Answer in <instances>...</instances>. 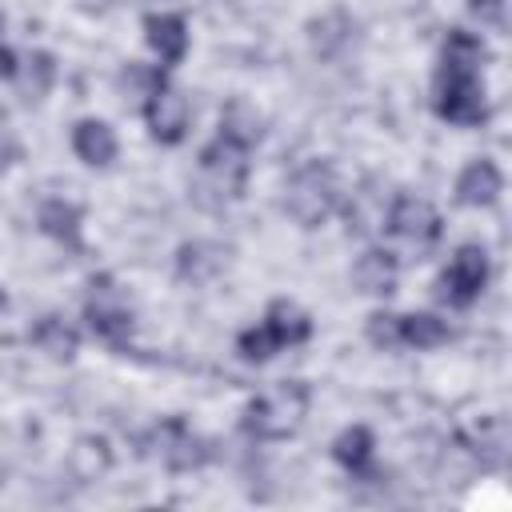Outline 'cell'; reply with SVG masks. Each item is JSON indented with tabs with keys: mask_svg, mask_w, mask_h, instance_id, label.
<instances>
[{
	"mask_svg": "<svg viewBox=\"0 0 512 512\" xmlns=\"http://www.w3.org/2000/svg\"><path fill=\"white\" fill-rule=\"evenodd\" d=\"M468 12L480 20V24H488V28H504V0H468Z\"/></svg>",
	"mask_w": 512,
	"mask_h": 512,
	"instance_id": "obj_28",
	"label": "cell"
},
{
	"mask_svg": "<svg viewBox=\"0 0 512 512\" xmlns=\"http://www.w3.org/2000/svg\"><path fill=\"white\" fill-rule=\"evenodd\" d=\"M4 304H8V296H4V288H0V308H4Z\"/></svg>",
	"mask_w": 512,
	"mask_h": 512,
	"instance_id": "obj_30",
	"label": "cell"
},
{
	"mask_svg": "<svg viewBox=\"0 0 512 512\" xmlns=\"http://www.w3.org/2000/svg\"><path fill=\"white\" fill-rule=\"evenodd\" d=\"M16 76H20V96L32 104V100H44L48 96V88H52V80H56V56L52 52H32L20 68H16Z\"/></svg>",
	"mask_w": 512,
	"mask_h": 512,
	"instance_id": "obj_22",
	"label": "cell"
},
{
	"mask_svg": "<svg viewBox=\"0 0 512 512\" xmlns=\"http://www.w3.org/2000/svg\"><path fill=\"white\" fill-rule=\"evenodd\" d=\"M144 40L160 56V64L172 68L188 56V20L180 12H148L144 16Z\"/></svg>",
	"mask_w": 512,
	"mask_h": 512,
	"instance_id": "obj_10",
	"label": "cell"
},
{
	"mask_svg": "<svg viewBox=\"0 0 512 512\" xmlns=\"http://www.w3.org/2000/svg\"><path fill=\"white\" fill-rule=\"evenodd\" d=\"M260 324L276 336L280 348H296V344H304L312 336V316L300 304H292V300H272Z\"/></svg>",
	"mask_w": 512,
	"mask_h": 512,
	"instance_id": "obj_15",
	"label": "cell"
},
{
	"mask_svg": "<svg viewBox=\"0 0 512 512\" xmlns=\"http://www.w3.org/2000/svg\"><path fill=\"white\" fill-rule=\"evenodd\" d=\"M148 448H152V452L164 460V468H172V472H196V468H204V464L212 460V444L200 440L180 416L160 420V424L148 432Z\"/></svg>",
	"mask_w": 512,
	"mask_h": 512,
	"instance_id": "obj_7",
	"label": "cell"
},
{
	"mask_svg": "<svg viewBox=\"0 0 512 512\" xmlns=\"http://www.w3.org/2000/svg\"><path fill=\"white\" fill-rule=\"evenodd\" d=\"M72 152H76L88 168H108V164L116 160V152H120V140H116V132H112L108 120L84 116V120H76V128H72Z\"/></svg>",
	"mask_w": 512,
	"mask_h": 512,
	"instance_id": "obj_13",
	"label": "cell"
},
{
	"mask_svg": "<svg viewBox=\"0 0 512 512\" xmlns=\"http://www.w3.org/2000/svg\"><path fill=\"white\" fill-rule=\"evenodd\" d=\"M248 180V148H240L228 136H216L200 148V188L196 192H216V204L240 200Z\"/></svg>",
	"mask_w": 512,
	"mask_h": 512,
	"instance_id": "obj_4",
	"label": "cell"
},
{
	"mask_svg": "<svg viewBox=\"0 0 512 512\" xmlns=\"http://www.w3.org/2000/svg\"><path fill=\"white\" fill-rule=\"evenodd\" d=\"M36 224H40V232L52 236L56 244H64V248H72V252H84V236H80V228H84V208H80L76 200H64V196L44 200Z\"/></svg>",
	"mask_w": 512,
	"mask_h": 512,
	"instance_id": "obj_12",
	"label": "cell"
},
{
	"mask_svg": "<svg viewBox=\"0 0 512 512\" xmlns=\"http://www.w3.org/2000/svg\"><path fill=\"white\" fill-rule=\"evenodd\" d=\"M396 280H400V260L392 248H364L352 264V284L364 296H388L396 292Z\"/></svg>",
	"mask_w": 512,
	"mask_h": 512,
	"instance_id": "obj_11",
	"label": "cell"
},
{
	"mask_svg": "<svg viewBox=\"0 0 512 512\" xmlns=\"http://www.w3.org/2000/svg\"><path fill=\"white\" fill-rule=\"evenodd\" d=\"M28 336H32V344H36L44 356H52V360H72V356L80 352V332H76V324H68L64 316H40Z\"/></svg>",
	"mask_w": 512,
	"mask_h": 512,
	"instance_id": "obj_18",
	"label": "cell"
},
{
	"mask_svg": "<svg viewBox=\"0 0 512 512\" xmlns=\"http://www.w3.org/2000/svg\"><path fill=\"white\" fill-rule=\"evenodd\" d=\"M384 224H388L392 236H400V240H408V244H416V248L436 244L440 232H444V220H440L436 204L424 200V196H416V192H400V196L392 200Z\"/></svg>",
	"mask_w": 512,
	"mask_h": 512,
	"instance_id": "obj_8",
	"label": "cell"
},
{
	"mask_svg": "<svg viewBox=\"0 0 512 512\" xmlns=\"http://www.w3.org/2000/svg\"><path fill=\"white\" fill-rule=\"evenodd\" d=\"M68 460H72V472H76L80 480H96V476L112 464V448H108L104 436H80L76 448L68 452Z\"/></svg>",
	"mask_w": 512,
	"mask_h": 512,
	"instance_id": "obj_23",
	"label": "cell"
},
{
	"mask_svg": "<svg viewBox=\"0 0 512 512\" xmlns=\"http://www.w3.org/2000/svg\"><path fill=\"white\" fill-rule=\"evenodd\" d=\"M500 192H504V172L484 156L464 164V172L456 176V200L464 208H488L500 200Z\"/></svg>",
	"mask_w": 512,
	"mask_h": 512,
	"instance_id": "obj_14",
	"label": "cell"
},
{
	"mask_svg": "<svg viewBox=\"0 0 512 512\" xmlns=\"http://www.w3.org/2000/svg\"><path fill=\"white\" fill-rule=\"evenodd\" d=\"M488 60V48L476 32L468 28H452L444 36V48H440V68L436 72H480Z\"/></svg>",
	"mask_w": 512,
	"mask_h": 512,
	"instance_id": "obj_16",
	"label": "cell"
},
{
	"mask_svg": "<svg viewBox=\"0 0 512 512\" xmlns=\"http://www.w3.org/2000/svg\"><path fill=\"white\" fill-rule=\"evenodd\" d=\"M0 28H4V16H0Z\"/></svg>",
	"mask_w": 512,
	"mask_h": 512,
	"instance_id": "obj_31",
	"label": "cell"
},
{
	"mask_svg": "<svg viewBox=\"0 0 512 512\" xmlns=\"http://www.w3.org/2000/svg\"><path fill=\"white\" fill-rule=\"evenodd\" d=\"M448 340H452V328L436 312H408V316H400V348L428 352V348H440Z\"/></svg>",
	"mask_w": 512,
	"mask_h": 512,
	"instance_id": "obj_20",
	"label": "cell"
},
{
	"mask_svg": "<svg viewBox=\"0 0 512 512\" xmlns=\"http://www.w3.org/2000/svg\"><path fill=\"white\" fill-rule=\"evenodd\" d=\"M216 136H228V140H236L240 148H256L260 144V136H264V116L248 104V100H232L224 112H220V128H216Z\"/></svg>",
	"mask_w": 512,
	"mask_h": 512,
	"instance_id": "obj_19",
	"label": "cell"
},
{
	"mask_svg": "<svg viewBox=\"0 0 512 512\" xmlns=\"http://www.w3.org/2000/svg\"><path fill=\"white\" fill-rule=\"evenodd\" d=\"M364 332H368V340H372L376 348H384V352L400 348V316H396V312H372L368 324H364Z\"/></svg>",
	"mask_w": 512,
	"mask_h": 512,
	"instance_id": "obj_26",
	"label": "cell"
},
{
	"mask_svg": "<svg viewBox=\"0 0 512 512\" xmlns=\"http://www.w3.org/2000/svg\"><path fill=\"white\" fill-rule=\"evenodd\" d=\"M432 108H436L440 120L460 124V128H476V124H484L492 116L480 72H436Z\"/></svg>",
	"mask_w": 512,
	"mask_h": 512,
	"instance_id": "obj_3",
	"label": "cell"
},
{
	"mask_svg": "<svg viewBox=\"0 0 512 512\" xmlns=\"http://www.w3.org/2000/svg\"><path fill=\"white\" fill-rule=\"evenodd\" d=\"M488 272H492V260H488V248L480 244H460L440 276V300H448L452 308H468L472 300H480L484 284H488Z\"/></svg>",
	"mask_w": 512,
	"mask_h": 512,
	"instance_id": "obj_6",
	"label": "cell"
},
{
	"mask_svg": "<svg viewBox=\"0 0 512 512\" xmlns=\"http://www.w3.org/2000/svg\"><path fill=\"white\" fill-rule=\"evenodd\" d=\"M284 208L300 228H320L340 208V184H336L332 164L308 160L304 168H296L284 188Z\"/></svg>",
	"mask_w": 512,
	"mask_h": 512,
	"instance_id": "obj_2",
	"label": "cell"
},
{
	"mask_svg": "<svg viewBox=\"0 0 512 512\" xmlns=\"http://www.w3.org/2000/svg\"><path fill=\"white\" fill-rule=\"evenodd\" d=\"M16 68H20V64H16L12 48H4V44H0V80H12V76H16Z\"/></svg>",
	"mask_w": 512,
	"mask_h": 512,
	"instance_id": "obj_29",
	"label": "cell"
},
{
	"mask_svg": "<svg viewBox=\"0 0 512 512\" xmlns=\"http://www.w3.org/2000/svg\"><path fill=\"white\" fill-rule=\"evenodd\" d=\"M84 320H88V328H92L100 340H108L112 348H128V336H132V312H128L120 288H116L108 276H100V280L92 276V284H88V300H84Z\"/></svg>",
	"mask_w": 512,
	"mask_h": 512,
	"instance_id": "obj_5",
	"label": "cell"
},
{
	"mask_svg": "<svg viewBox=\"0 0 512 512\" xmlns=\"http://www.w3.org/2000/svg\"><path fill=\"white\" fill-rule=\"evenodd\" d=\"M164 84H168V80H164V64H136V60H132V64L120 72V88H124V92H136V96H144V100H148L156 88H164Z\"/></svg>",
	"mask_w": 512,
	"mask_h": 512,
	"instance_id": "obj_24",
	"label": "cell"
},
{
	"mask_svg": "<svg viewBox=\"0 0 512 512\" xmlns=\"http://www.w3.org/2000/svg\"><path fill=\"white\" fill-rule=\"evenodd\" d=\"M308 408H312V388L304 380H280L244 404L240 428L252 440H288L304 424Z\"/></svg>",
	"mask_w": 512,
	"mask_h": 512,
	"instance_id": "obj_1",
	"label": "cell"
},
{
	"mask_svg": "<svg viewBox=\"0 0 512 512\" xmlns=\"http://www.w3.org/2000/svg\"><path fill=\"white\" fill-rule=\"evenodd\" d=\"M236 352H240L248 364H264V360H272V356L280 352V344H276V336H272L264 324H256V328H244V332L236 336Z\"/></svg>",
	"mask_w": 512,
	"mask_h": 512,
	"instance_id": "obj_25",
	"label": "cell"
},
{
	"mask_svg": "<svg viewBox=\"0 0 512 512\" xmlns=\"http://www.w3.org/2000/svg\"><path fill=\"white\" fill-rule=\"evenodd\" d=\"M372 448H376L372 432H368L364 424H348V428L332 440V460L356 476V472H364V468L372 464Z\"/></svg>",
	"mask_w": 512,
	"mask_h": 512,
	"instance_id": "obj_21",
	"label": "cell"
},
{
	"mask_svg": "<svg viewBox=\"0 0 512 512\" xmlns=\"http://www.w3.org/2000/svg\"><path fill=\"white\" fill-rule=\"evenodd\" d=\"M24 156V144H20V136H16V128L8 124V116L0 112V168H8V164H16Z\"/></svg>",
	"mask_w": 512,
	"mask_h": 512,
	"instance_id": "obj_27",
	"label": "cell"
},
{
	"mask_svg": "<svg viewBox=\"0 0 512 512\" xmlns=\"http://www.w3.org/2000/svg\"><path fill=\"white\" fill-rule=\"evenodd\" d=\"M144 124L152 132V140L160 144H180L188 136V124H192V108H188V96L176 92V88H156L148 100H144Z\"/></svg>",
	"mask_w": 512,
	"mask_h": 512,
	"instance_id": "obj_9",
	"label": "cell"
},
{
	"mask_svg": "<svg viewBox=\"0 0 512 512\" xmlns=\"http://www.w3.org/2000/svg\"><path fill=\"white\" fill-rule=\"evenodd\" d=\"M224 260H228V252L220 244L192 240V244H180V252H176V276L192 280V284H204V280H212L224 268Z\"/></svg>",
	"mask_w": 512,
	"mask_h": 512,
	"instance_id": "obj_17",
	"label": "cell"
}]
</instances>
